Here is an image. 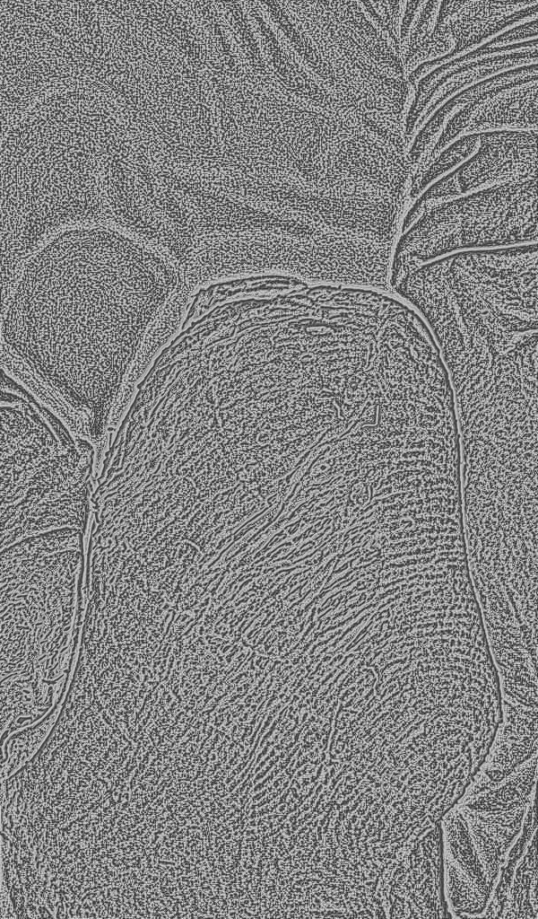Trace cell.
<instances>
[{"instance_id":"cell-1","label":"cell","mask_w":538,"mask_h":919,"mask_svg":"<svg viewBox=\"0 0 538 919\" xmlns=\"http://www.w3.org/2000/svg\"><path fill=\"white\" fill-rule=\"evenodd\" d=\"M193 291L166 256L117 226L68 229L2 294V365L74 436L100 444L134 392L149 328Z\"/></svg>"},{"instance_id":"cell-2","label":"cell","mask_w":538,"mask_h":919,"mask_svg":"<svg viewBox=\"0 0 538 919\" xmlns=\"http://www.w3.org/2000/svg\"><path fill=\"white\" fill-rule=\"evenodd\" d=\"M392 291L427 324L458 401L536 388V243L443 256Z\"/></svg>"},{"instance_id":"cell-3","label":"cell","mask_w":538,"mask_h":919,"mask_svg":"<svg viewBox=\"0 0 538 919\" xmlns=\"http://www.w3.org/2000/svg\"><path fill=\"white\" fill-rule=\"evenodd\" d=\"M83 531L63 528L1 552L2 737L56 708L75 655Z\"/></svg>"},{"instance_id":"cell-4","label":"cell","mask_w":538,"mask_h":919,"mask_svg":"<svg viewBox=\"0 0 538 919\" xmlns=\"http://www.w3.org/2000/svg\"><path fill=\"white\" fill-rule=\"evenodd\" d=\"M93 445L7 375L1 395V548L63 529L84 530Z\"/></svg>"},{"instance_id":"cell-5","label":"cell","mask_w":538,"mask_h":919,"mask_svg":"<svg viewBox=\"0 0 538 919\" xmlns=\"http://www.w3.org/2000/svg\"><path fill=\"white\" fill-rule=\"evenodd\" d=\"M536 176L409 208L395 245L392 286L419 266L452 253L537 243Z\"/></svg>"},{"instance_id":"cell-6","label":"cell","mask_w":538,"mask_h":919,"mask_svg":"<svg viewBox=\"0 0 538 919\" xmlns=\"http://www.w3.org/2000/svg\"><path fill=\"white\" fill-rule=\"evenodd\" d=\"M58 714L50 716L40 724L33 728H27L25 731L15 732L13 737L5 742L3 747L4 759H2V775L4 778L12 776L34 753L40 748L55 726Z\"/></svg>"}]
</instances>
